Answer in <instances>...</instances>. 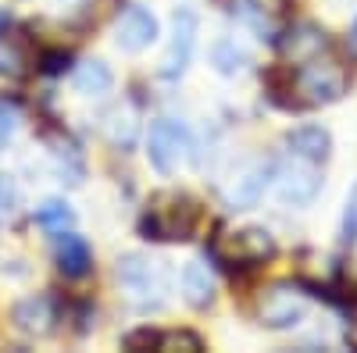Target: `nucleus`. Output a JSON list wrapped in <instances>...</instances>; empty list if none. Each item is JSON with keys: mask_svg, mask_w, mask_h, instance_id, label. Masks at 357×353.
I'll return each instance as SVG.
<instances>
[{"mask_svg": "<svg viewBox=\"0 0 357 353\" xmlns=\"http://www.w3.org/2000/svg\"><path fill=\"white\" fill-rule=\"evenodd\" d=\"M197 36H200V22L190 8H178L172 18V40L165 50V61H161V79L165 82H178L190 72L193 61V50H197Z\"/></svg>", "mask_w": 357, "mask_h": 353, "instance_id": "obj_7", "label": "nucleus"}, {"mask_svg": "<svg viewBox=\"0 0 357 353\" xmlns=\"http://www.w3.org/2000/svg\"><path fill=\"white\" fill-rule=\"evenodd\" d=\"M40 68H43L47 75H65V72H68V54H65V50L43 54V57H40Z\"/></svg>", "mask_w": 357, "mask_h": 353, "instance_id": "obj_26", "label": "nucleus"}, {"mask_svg": "<svg viewBox=\"0 0 357 353\" xmlns=\"http://www.w3.org/2000/svg\"><path fill=\"white\" fill-rule=\"evenodd\" d=\"M275 161L268 157H257V161H247L240 171L229 179V186L222 189V203L229 211H250L261 203V196L268 193V186L275 182Z\"/></svg>", "mask_w": 357, "mask_h": 353, "instance_id": "obj_5", "label": "nucleus"}, {"mask_svg": "<svg viewBox=\"0 0 357 353\" xmlns=\"http://www.w3.org/2000/svg\"><path fill=\"white\" fill-rule=\"evenodd\" d=\"M18 207V189L11 186L8 175H0V214H15Z\"/></svg>", "mask_w": 357, "mask_h": 353, "instance_id": "obj_27", "label": "nucleus"}, {"mask_svg": "<svg viewBox=\"0 0 357 353\" xmlns=\"http://www.w3.org/2000/svg\"><path fill=\"white\" fill-rule=\"evenodd\" d=\"M296 86V93H301V107H314V104H333L347 93L350 86V75L336 65V61H321V57H311V61H301L289 75V90Z\"/></svg>", "mask_w": 357, "mask_h": 353, "instance_id": "obj_3", "label": "nucleus"}, {"mask_svg": "<svg viewBox=\"0 0 357 353\" xmlns=\"http://www.w3.org/2000/svg\"><path fill=\"white\" fill-rule=\"evenodd\" d=\"M36 68V57L33 47H29L22 36H11L8 29L0 33V79H11V82H25Z\"/></svg>", "mask_w": 357, "mask_h": 353, "instance_id": "obj_15", "label": "nucleus"}, {"mask_svg": "<svg viewBox=\"0 0 357 353\" xmlns=\"http://www.w3.org/2000/svg\"><path fill=\"white\" fill-rule=\"evenodd\" d=\"M111 36L118 43V50L126 54H143L146 47H154L161 36V25L154 18V11H146L143 4H122L111 18Z\"/></svg>", "mask_w": 357, "mask_h": 353, "instance_id": "obj_6", "label": "nucleus"}, {"mask_svg": "<svg viewBox=\"0 0 357 353\" xmlns=\"http://www.w3.org/2000/svg\"><path fill=\"white\" fill-rule=\"evenodd\" d=\"M286 57H293V61H311V57H318L325 47H329V36H325V29L304 22L286 33V40L279 43Z\"/></svg>", "mask_w": 357, "mask_h": 353, "instance_id": "obj_16", "label": "nucleus"}, {"mask_svg": "<svg viewBox=\"0 0 357 353\" xmlns=\"http://www.w3.org/2000/svg\"><path fill=\"white\" fill-rule=\"evenodd\" d=\"M178 292H183V300L193 307V311H207L218 297V285H215V275L207 264L200 260H190L183 275H178Z\"/></svg>", "mask_w": 357, "mask_h": 353, "instance_id": "obj_14", "label": "nucleus"}, {"mask_svg": "<svg viewBox=\"0 0 357 353\" xmlns=\"http://www.w3.org/2000/svg\"><path fill=\"white\" fill-rule=\"evenodd\" d=\"M200 218H204L200 200L172 189V193H158L146 203V211L139 214V232L143 240H154V243H186L200 228Z\"/></svg>", "mask_w": 357, "mask_h": 353, "instance_id": "obj_1", "label": "nucleus"}, {"mask_svg": "<svg viewBox=\"0 0 357 353\" xmlns=\"http://www.w3.org/2000/svg\"><path fill=\"white\" fill-rule=\"evenodd\" d=\"M57 321H61V311H57V300L47 297V292H36V297H22L11 307V325L22 336L33 339H47L57 332Z\"/></svg>", "mask_w": 357, "mask_h": 353, "instance_id": "obj_10", "label": "nucleus"}, {"mask_svg": "<svg viewBox=\"0 0 357 353\" xmlns=\"http://www.w3.org/2000/svg\"><path fill=\"white\" fill-rule=\"evenodd\" d=\"M329 150H333V136H329V129H321V125H301V129L286 132V154L289 157L325 164L329 161Z\"/></svg>", "mask_w": 357, "mask_h": 353, "instance_id": "obj_13", "label": "nucleus"}, {"mask_svg": "<svg viewBox=\"0 0 357 353\" xmlns=\"http://www.w3.org/2000/svg\"><path fill=\"white\" fill-rule=\"evenodd\" d=\"M8 25H11V18H8V11H4V8H0V33H4Z\"/></svg>", "mask_w": 357, "mask_h": 353, "instance_id": "obj_28", "label": "nucleus"}, {"mask_svg": "<svg viewBox=\"0 0 357 353\" xmlns=\"http://www.w3.org/2000/svg\"><path fill=\"white\" fill-rule=\"evenodd\" d=\"M15 129H18V111L11 104L0 100V150L8 146V139L15 136Z\"/></svg>", "mask_w": 357, "mask_h": 353, "instance_id": "obj_25", "label": "nucleus"}, {"mask_svg": "<svg viewBox=\"0 0 357 353\" xmlns=\"http://www.w3.org/2000/svg\"><path fill=\"white\" fill-rule=\"evenodd\" d=\"M340 235H343V243H347V246H354V243H357V186H354V189H350V196H347V211H343Z\"/></svg>", "mask_w": 357, "mask_h": 353, "instance_id": "obj_23", "label": "nucleus"}, {"mask_svg": "<svg viewBox=\"0 0 357 353\" xmlns=\"http://www.w3.org/2000/svg\"><path fill=\"white\" fill-rule=\"evenodd\" d=\"M218 253H222L229 264H264V260L275 257V235L268 232V228L250 225V228L232 232L229 243L218 246Z\"/></svg>", "mask_w": 357, "mask_h": 353, "instance_id": "obj_11", "label": "nucleus"}, {"mask_svg": "<svg viewBox=\"0 0 357 353\" xmlns=\"http://www.w3.org/2000/svg\"><path fill=\"white\" fill-rule=\"evenodd\" d=\"M232 18L247 25L254 36L261 40H275V29H272V18H268V11L261 8V0H232Z\"/></svg>", "mask_w": 357, "mask_h": 353, "instance_id": "obj_19", "label": "nucleus"}, {"mask_svg": "<svg viewBox=\"0 0 357 353\" xmlns=\"http://www.w3.org/2000/svg\"><path fill=\"white\" fill-rule=\"evenodd\" d=\"M275 189H279V200L289 203V207H307L321 193V164L289 157L286 168H275Z\"/></svg>", "mask_w": 357, "mask_h": 353, "instance_id": "obj_9", "label": "nucleus"}, {"mask_svg": "<svg viewBox=\"0 0 357 353\" xmlns=\"http://www.w3.org/2000/svg\"><path fill=\"white\" fill-rule=\"evenodd\" d=\"M211 65H215L222 75L236 79V75H243V72L250 68V54H247L243 47H236V40H218L215 50H211Z\"/></svg>", "mask_w": 357, "mask_h": 353, "instance_id": "obj_20", "label": "nucleus"}, {"mask_svg": "<svg viewBox=\"0 0 357 353\" xmlns=\"http://www.w3.org/2000/svg\"><path fill=\"white\" fill-rule=\"evenodd\" d=\"M72 86H75V93H82V97H104V93H111L114 75H111V68L100 61V57H86V61H79L72 68Z\"/></svg>", "mask_w": 357, "mask_h": 353, "instance_id": "obj_17", "label": "nucleus"}, {"mask_svg": "<svg viewBox=\"0 0 357 353\" xmlns=\"http://www.w3.org/2000/svg\"><path fill=\"white\" fill-rule=\"evenodd\" d=\"M114 282L136 311H158L165 304L161 260H151L146 253H122L118 257L114 260Z\"/></svg>", "mask_w": 357, "mask_h": 353, "instance_id": "obj_2", "label": "nucleus"}, {"mask_svg": "<svg viewBox=\"0 0 357 353\" xmlns=\"http://www.w3.org/2000/svg\"><path fill=\"white\" fill-rule=\"evenodd\" d=\"M33 221H36L43 232L57 235V232H65V228H72V225H75V211H72V203L50 196V200H43L40 207L33 211Z\"/></svg>", "mask_w": 357, "mask_h": 353, "instance_id": "obj_18", "label": "nucleus"}, {"mask_svg": "<svg viewBox=\"0 0 357 353\" xmlns=\"http://www.w3.org/2000/svg\"><path fill=\"white\" fill-rule=\"evenodd\" d=\"M104 129H107V136H111L114 146H132V143H136V132H139L136 114H132L129 107H126V111L114 107V111L107 114V125H104Z\"/></svg>", "mask_w": 357, "mask_h": 353, "instance_id": "obj_21", "label": "nucleus"}, {"mask_svg": "<svg viewBox=\"0 0 357 353\" xmlns=\"http://www.w3.org/2000/svg\"><path fill=\"white\" fill-rule=\"evenodd\" d=\"M190 154V129L178 118H158L146 132V161L154 164V171L172 175Z\"/></svg>", "mask_w": 357, "mask_h": 353, "instance_id": "obj_4", "label": "nucleus"}, {"mask_svg": "<svg viewBox=\"0 0 357 353\" xmlns=\"http://www.w3.org/2000/svg\"><path fill=\"white\" fill-rule=\"evenodd\" d=\"M54 264L65 279H86L93 272V250H89L86 235L65 228L54 235Z\"/></svg>", "mask_w": 357, "mask_h": 353, "instance_id": "obj_12", "label": "nucleus"}, {"mask_svg": "<svg viewBox=\"0 0 357 353\" xmlns=\"http://www.w3.org/2000/svg\"><path fill=\"white\" fill-rule=\"evenodd\" d=\"M126 350H158V329L143 325V329H132L126 339H122Z\"/></svg>", "mask_w": 357, "mask_h": 353, "instance_id": "obj_24", "label": "nucleus"}, {"mask_svg": "<svg viewBox=\"0 0 357 353\" xmlns=\"http://www.w3.org/2000/svg\"><path fill=\"white\" fill-rule=\"evenodd\" d=\"M158 350L161 353H200L204 339L190 329H168V332H158Z\"/></svg>", "mask_w": 357, "mask_h": 353, "instance_id": "obj_22", "label": "nucleus"}, {"mask_svg": "<svg viewBox=\"0 0 357 353\" xmlns=\"http://www.w3.org/2000/svg\"><path fill=\"white\" fill-rule=\"evenodd\" d=\"M307 317V297L301 289H293V285H275V289H268L264 297H261V307H257V321L264 329H272V332H289L296 329L301 321Z\"/></svg>", "mask_w": 357, "mask_h": 353, "instance_id": "obj_8", "label": "nucleus"}]
</instances>
